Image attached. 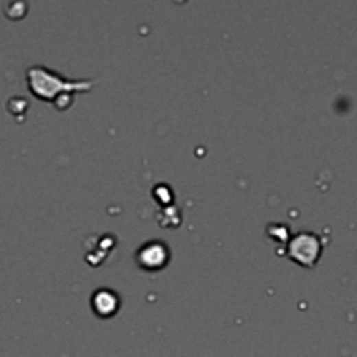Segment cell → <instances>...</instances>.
Wrapping results in <instances>:
<instances>
[{
  "label": "cell",
  "instance_id": "obj_1",
  "mask_svg": "<svg viewBox=\"0 0 357 357\" xmlns=\"http://www.w3.org/2000/svg\"><path fill=\"white\" fill-rule=\"evenodd\" d=\"M27 80L30 91L45 102H56L58 94H67V91H89L93 80H70L61 77L51 68L42 65L30 67L27 71Z\"/></svg>",
  "mask_w": 357,
  "mask_h": 357
},
{
  "label": "cell",
  "instance_id": "obj_2",
  "mask_svg": "<svg viewBox=\"0 0 357 357\" xmlns=\"http://www.w3.org/2000/svg\"><path fill=\"white\" fill-rule=\"evenodd\" d=\"M290 255L295 260H298L300 264L310 267L316 262L317 255H319V242H317L316 235L300 233V235L295 237L290 244Z\"/></svg>",
  "mask_w": 357,
  "mask_h": 357
},
{
  "label": "cell",
  "instance_id": "obj_3",
  "mask_svg": "<svg viewBox=\"0 0 357 357\" xmlns=\"http://www.w3.org/2000/svg\"><path fill=\"white\" fill-rule=\"evenodd\" d=\"M168 260V248L159 242L143 246L138 253V262L143 268H161Z\"/></svg>",
  "mask_w": 357,
  "mask_h": 357
},
{
  "label": "cell",
  "instance_id": "obj_4",
  "mask_svg": "<svg viewBox=\"0 0 357 357\" xmlns=\"http://www.w3.org/2000/svg\"><path fill=\"white\" fill-rule=\"evenodd\" d=\"M93 308L102 317L112 316L119 308V298L112 290H98L93 295Z\"/></svg>",
  "mask_w": 357,
  "mask_h": 357
}]
</instances>
